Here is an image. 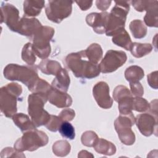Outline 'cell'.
I'll use <instances>...</instances> for the list:
<instances>
[{"instance_id": "obj_1", "label": "cell", "mask_w": 158, "mask_h": 158, "mask_svg": "<svg viewBox=\"0 0 158 158\" xmlns=\"http://www.w3.org/2000/svg\"><path fill=\"white\" fill-rule=\"evenodd\" d=\"M64 62L78 78L91 79L98 77L101 72L99 65L92 63L86 56L84 50L68 54Z\"/></svg>"}, {"instance_id": "obj_2", "label": "cell", "mask_w": 158, "mask_h": 158, "mask_svg": "<svg viewBox=\"0 0 158 158\" xmlns=\"http://www.w3.org/2000/svg\"><path fill=\"white\" fill-rule=\"evenodd\" d=\"M4 76L9 80H17L25 85L31 91L40 78L36 66L19 65L9 64L4 69Z\"/></svg>"}, {"instance_id": "obj_3", "label": "cell", "mask_w": 158, "mask_h": 158, "mask_svg": "<svg viewBox=\"0 0 158 158\" xmlns=\"http://www.w3.org/2000/svg\"><path fill=\"white\" fill-rule=\"evenodd\" d=\"M47 101V94L44 93H34L28 96V112L36 127L46 125L50 119L51 115L44 109Z\"/></svg>"}, {"instance_id": "obj_4", "label": "cell", "mask_w": 158, "mask_h": 158, "mask_svg": "<svg viewBox=\"0 0 158 158\" xmlns=\"http://www.w3.org/2000/svg\"><path fill=\"white\" fill-rule=\"evenodd\" d=\"M22 92V86L17 83H9L1 88V111L6 117L10 118L16 114L17 99Z\"/></svg>"}, {"instance_id": "obj_5", "label": "cell", "mask_w": 158, "mask_h": 158, "mask_svg": "<svg viewBox=\"0 0 158 158\" xmlns=\"http://www.w3.org/2000/svg\"><path fill=\"white\" fill-rule=\"evenodd\" d=\"M129 9L128 1L115 2V6L109 14L105 33L107 36H114L119 31L124 29Z\"/></svg>"}, {"instance_id": "obj_6", "label": "cell", "mask_w": 158, "mask_h": 158, "mask_svg": "<svg viewBox=\"0 0 158 158\" xmlns=\"http://www.w3.org/2000/svg\"><path fill=\"white\" fill-rule=\"evenodd\" d=\"M54 34L53 28L48 26H41L31 37L33 48L36 55L42 59L47 58L51 53L50 41Z\"/></svg>"}, {"instance_id": "obj_7", "label": "cell", "mask_w": 158, "mask_h": 158, "mask_svg": "<svg viewBox=\"0 0 158 158\" xmlns=\"http://www.w3.org/2000/svg\"><path fill=\"white\" fill-rule=\"evenodd\" d=\"M48 143V136L36 128L25 131L23 136L19 138L14 144V149L19 152L24 151H33Z\"/></svg>"}, {"instance_id": "obj_8", "label": "cell", "mask_w": 158, "mask_h": 158, "mask_svg": "<svg viewBox=\"0 0 158 158\" xmlns=\"http://www.w3.org/2000/svg\"><path fill=\"white\" fill-rule=\"evenodd\" d=\"M135 118L133 113L120 115L114 122V126L120 140L126 145H132L135 141V135L131 130Z\"/></svg>"}, {"instance_id": "obj_9", "label": "cell", "mask_w": 158, "mask_h": 158, "mask_svg": "<svg viewBox=\"0 0 158 158\" xmlns=\"http://www.w3.org/2000/svg\"><path fill=\"white\" fill-rule=\"evenodd\" d=\"M73 2L72 1H49L45 7L48 19L53 22L60 23L71 14Z\"/></svg>"}, {"instance_id": "obj_10", "label": "cell", "mask_w": 158, "mask_h": 158, "mask_svg": "<svg viewBox=\"0 0 158 158\" xmlns=\"http://www.w3.org/2000/svg\"><path fill=\"white\" fill-rule=\"evenodd\" d=\"M126 53L122 51L109 50L99 64L100 71L107 73L115 71L127 61Z\"/></svg>"}, {"instance_id": "obj_11", "label": "cell", "mask_w": 158, "mask_h": 158, "mask_svg": "<svg viewBox=\"0 0 158 158\" xmlns=\"http://www.w3.org/2000/svg\"><path fill=\"white\" fill-rule=\"evenodd\" d=\"M113 98L118 103L120 115H127L132 113L133 98L131 92L125 86H117L113 92Z\"/></svg>"}, {"instance_id": "obj_12", "label": "cell", "mask_w": 158, "mask_h": 158, "mask_svg": "<svg viewBox=\"0 0 158 158\" xmlns=\"http://www.w3.org/2000/svg\"><path fill=\"white\" fill-rule=\"evenodd\" d=\"M1 12V23L4 22L11 31L17 32L20 21L18 9L11 4L2 2Z\"/></svg>"}, {"instance_id": "obj_13", "label": "cell", "mask_w": 158, "mask_h": 158, "mask_svg": "<svg viewBox=\"0 0 158 158\" xmlns=\"http://www.w3.org/2000/svg\"><path fill=\"white\" fill-rule=\"evenodd\" d=\"M93 94L98 105L102 109H110L113 100L109 95V87L107 83L99 81L93 88Z\"/></svg>"}, {"instance_id": "obj_14", "label": "cell", "mask_w": 158, "mask_h": 158, "mask_svg": "<svg viewBox=\"0 0 158 158\" xmlns=\"http://www.w3.org/2000/svg\"><path fill=\"white\" fill-rule=\"evenodd\" d=\"M157 115L144 113L138 115L135 123L143 135L149 136L154 133V130H157Z\"/></svg>"}, {"instance_id": "obj_15", "label": "cell", "mask_w": 158, "mask_h": 158, "mask_svg": "<svg viewBox=\"0 0 158 158\" xmlns=\"http://www.w3.org/2000/svg\"><path fill=\"white\" fill-rule=\"evenodd\" d=\"M109 14L107 12H93L86 16V22L96 33L103 34L106 33Z\"/></svg>"}, {"instance_id": "obj_16", "label": "cell", "mask_w": 158, "mask_h": 158, "mask_svg": "<svg viewBox=\"0 0 158 158\" xmlns=\"http://www.w3.org/2000/svg\"><path fill=\"white\" fill-rule=\"evenodd\" d=\"M47 96L49 102L59 108L69 107L72 103V99L70 95L67 93L55 89L51 86L47 93Z\"/></svg>"}, {"instance_id": "obj_17", "label": "cell", "mask_w": 158, "mask_h": 158, "mask_svg": "<svg viewBox=\"0 0 158 158\" xmlns=\"http://www.w3.org/2000/svg\"><path fill=\"white\" fill-rule=\"evenodd\" d=\"M41 23L35 18L23 17L20 19L17 33L28 37H31L41 27Z\"/></svg>"}, {"instance_id": "obj_18", "label": "cell", "mask_w": 158, "mask_h": 158, "mask_svg": "<svg viewBox=\"0 0 158 158\" xmlns=\"http://www.w3.org/2000/svg\"><path fill=\"white\" fill-rule=\"evenodd\" d=\"M70 81L67 70L65 69H62L52 81L51 87L62 92L67 93L70 85Z\"/></svg>"}, {"instance_id": "obj_19", "label": "cell", "mask_w": 158, "mask_h": 158, "mask_svg": "<svg viewBox=\"0 0 158 158\" xmlns=\"http://www.w3.org/2000/svg\"><path fill=\"white\" fill-rule=\"evenodd\" d=\"M146 14L144 17L145 24L149 27H157L158 26V6L157 1H151L146 9Z\"/></svg>"}, {"instance_id": "obj_20", "label": "cell", "mask_w": 158, "mask_h": 158, "mask_svg": "<svg viewBox=\"0 0 158 158\" xmlns=\"http://www.w3.org/2000/svg\"><path fill=\"white\" fill-rule=\"evenodd\" d=\"M44 1H25L23 2L24 17L38 15L44 6Z\"/></svg>"}, {"instance_id": "obj_21", "label": "cell", "mask_w": 158, "mask_h": 158, "mask_svg": "<svg viewBox=\"0 0 158 158\" xmlns=\"http://www.w3.org/2000/svg\"><path fill=\"white\" fill-rule=\"evenodd\" d=\"M12 120L14 123L22 132H25L36 128L28 116L23 113H19L14 115L12 116Z\"/></svg>"}, {"instance_id": "obj_22", "label": "cell", "mask_w": 158, "mask_h": 158, "mask_svg": "<svg viewBox=\"0 0 158 158\" xmlns=\"http://www.w3.org/2000/svg\"><path fill=\"white\" fill-rule=\"evenodd\" d=\"M40 70L46 75H56L62 69L60 64L55 60L44 59L39 64Z\"/></svg>"}, {"instance_id": "obj_23", "label": "cell", "mask_w": 158, "mask_h": 158, "mask_svg": "<svg viewBox=\"0 0 158 158\" xmlns=\"http://www.w3.org/2000/svg\"><path fill=\"white\" fill-rule=\"evenodd\" d=\"M93 147L97 152L102 154L111 156L116 152L115 146L111 142L102 138H98Z\"/></svg>"}, {"instance_id": "obj_24", "label": "cell", "mask_w": 158, "mask_h": 158, "mask_svg": "<svg viewBox=\"0 0 158 158\" xmlns=\"http://www.w3.org/2000/svg\"><path fill=\"white\" fill-rule=\"evenodd\" d=\"M112 41L117 46L123 48L127 51H130L132 44L130 35L125 28L115 33L113 36Z\"/></svg>"}, {"instance_id": "obj_25", "label": "cell", "mask_w": 158, "mask_h": 158, "mask_svg": "<svg viewBox=\"0 0 158 158\" xmlns=\"http://www.w3.org/2000/svg\"><path fill=\"white\" fill-rule=\"evenodd\" d=\"M87 58L93 64H98V62L102 56V50L101 46L97 43H93L84 50Z\"/></svg>"}, {"instance_id": "obj_26", "label": "cell", "mask_w": 158, "mask_h": 158, "mask_svg": "<svg viewBox=\"0 0 158 158\" xmlns=\"http://www.w3.org/2000/svg\"><path fill=\"white\" fill-rule=\"evenodd\" d=\"M144 76L143 70L139 66L131 65L125 71V77L130 83H135L141 80Z\"/></svg>"}, {"instance_id": "obj_27", "label": "cell", "mask_w": 158, "mask_h": 158, "mask_svg": "<svg viewBox=\"0 0 158 158\" xmlns=\"http://www.w3.org/2000/svg\"><path fill=\"white\" fill-rule=\"evenodd\" d=\"M152 50V46L148 43H132L130 51L132 55L137 58L142 57L149 54Z\"/></svg>"}, {"instance_id": "obj_28", "label": "cell", "mask_w": 158, "mask_h": 158, "mask_svg": "<svg viewBox=\"0 0 158 158\" xmlns=\"http://www.w3.org/2000/svg\"><path fill=\"white\" fill-rule=\"evenodd\" d=\"M129 27L133 37L135 38H143L147 33V28L141 20L136 19L131 21Z\"/></svg>"}, {"instance_id": "obj_29", "label": "cell", "mask_w": 158, "mask_h": 158, "mask_svg": "<svg viewBox=\"0 0 158 158\" xmlns=\"http://www.w3.org/2000/svg\"><path fill=\"white\" fill-rule=\"evenodd\" d=\"M36 54L33 48V44L28 43L24 45L22 51V59L29 65H33L36 61Z\"/></svg>"}, {"instance_id": "obj_30", "label": "cell", "mask_w": 158, "mask_h": 158, "mask_svg": "<svg viewBox=\"0 0 158 158\" xmlns=\"http://www.w3.org/2000/svg\"><path fill=\"white\" fill-rule=\"evenodd\" d=\"M71 146L70 144L65 140H60L55 142L52 146V151L57 156L64 157L69 154Z\"/></svg>"}, {"instance_id": "obj_31", "label": "cell", "mask_w": 158, "mask_h": 158, "mask_svg": "<svg viewBox=\"0 0 158 158\" xmlns=\"http://www.w3.org/2000/svg\"><path fill=\"white\" fill-rule=\"evenodd\" d=\"M58 130L61 136L65 138L73 139L75 137V128L69 122H62Z\"/></svg>"}, {"instance_id": "obj_32", "label": "cell", "mask_w": 158, "mask_h": 158, "mask_svg": "<svg viewBox=\"0 0 158 158\" xmlns=\"http://www.w3.org/2000/svg\"><path fill=\"white\" fill-rule=\"evenodd\" d=\"M98 139V135L93 131H86L81 135V143L88 147H93L96 141Z\"/></svg>"}, {"instance_id": "obj_33", "label": "cell", "mask_w": 158, "mask_h": 158, "mask_svg": "<svg viewBox=\"0 0 158 158\" xmlns=\"http://www.w3.org/2000/svg\"><path fill=\"white\" fill-rule=\"evenodd\" d=\"M150 104L144 98L136 97L133 99V109L138 112H144L149 109Z\"/></svg>"}, {"instance_id": "obj_34", "label": "cell", "mask_w": 158, "mask_h": 158, "mask_svg": "<svg viewBox=\"0 0 158 158\" xmlns=\"http://www.w3.org/2000/svg\"><path fill=\"white\" fill-rule=\"evenodd\" d=\"M62 122L63 121L59 118V116L51 115L50 119L45 127L48 130L56 132L59 130V128Z\"/></svg>"}, {"instance_id": "obj_35", "label": "cell", "mask_w": 158, "mask_h": 158, "mask_svg": "<svg viewBox=\"0 0 158 158\" xmlns=\"http://www.w3.org/2000/svg\"><path fill=\"white\" fill-rule=\"evenodd\" d=\"M130 86L131 88V93L132 95L136 97H141L144 94L143 87L139 81L135 83H130Z\"/></svg>"}, {"instance_id": "obj_36", "label": "cell", "mask_w": 158, "mask_h": 158, "mask_svg": "<svg viewBox=\"0 0 158 158\" xmlns=\"http://www.w3.org/2000/svg\"><path fill=\"white\" fill-rule=\"evenodd\" d=\"M75 113L73 109H65L60 112L58 116L63 122L64 121L69 122V121L72 120L73 118L75 117Z\"/></svg>"}, {"instance_id": "obj_37", "label": "cell", "mask_w": 158, "mask_h": 158, "mask_svg": "<svg viewBox=\"0 0 158 158\" xmlns=\"http://www.w3.org/2000/svg\"><path fill=\"white\" fill-rule=\"evenodd\" d=\"M151 2V1H132L131 2L136 10L143 12L146 10Z\"/></svg>"}, {"instance_id": "obj_38", "label": "cell", "mask_w": 158, "mask_h": 158, "mask_svg": "<svg viewBox=\"0 0 158 158\" xmlns=\"http://www.w3.org/2000/svg\"><path fill=\"white\" fill-rule=\"evenodd\" d=\"M148 82L153 88H157V72L155 71L148 75Z\"/></svg>"}, {"instance_id": "obj_39", "label": "cell", "mask_w": 158, "mask_h": 158, "mask_svg": "<svg viewBox=\"0 0 158 158\" xmlns=\"http://www.w3.org/2000/svg\"><path fill=\"white\" fill-rule=\"evenodd\" d=\"M111 2L110 1H96V4L99 9L104 11L109 7Z\"/></svg>"}, {"instance_id": "obj_40", "label": "cell", "mask_w": 158, "mask_h": 158, "mask_svg": "<svg viewBox=\"0 0 158 158\" xmlns=\"http://www.w3.org/2000/svg\"><path fill=\"white\" fill-rule=\"evenodd\" d=\"M76 3L80 7L82 10H86L89 9L93 4L92 1H76Z\"/></svg>"}]
</instances>
